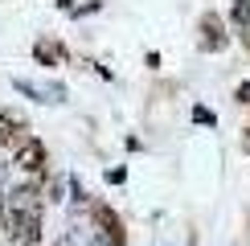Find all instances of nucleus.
Wrapping results in <instances>:
<instances>
[{
  "label": "nucleus",
  "mask_w": 250,
  "mask_h": 246,
  "mask_svg": "<svg viewBox=\"0 0 250 246\" xmlns=\"http://www.w3.org/2000/svg\"><path fill=\"white\" fill-rule=\"evenodd\" d=\"M45 226V189L37 177H25L21 184L4 189V234L13 246H41Z\"/></svg>",
  "instance_id": "obj_1"
},
{
  "label": "nucleus",
  "mask_w": 250,
  "mask_h": 246,
  "mask_svg": "<svg viewBox=\"0 0 250 246\" xmlns=\"http://www.w3.org/2000/svg\"><path fill=\"white\" fill-rule=\"evenodd\" d=\"M90 226L99 230V242L103 246H127V230H123V218L111 209L107 201H95L90 205Z\"/></svg>",
  "instance_id": "obj_2"
},
{
  "label": "nucleus",
  "mask_w": 250,
  "mask_h": 246,
  "mask_svg": "<svg viewBox=\"0 0 250 246\" xmlns=\"http://www.w3.org/2000/svg\"><path fill=\"white\" fill-rule=\"evenodd\" d=\"M13 164L21 172H25V177H41V172H45V164H49V152H45V144H41L33 131H29L25 140L17 144L13 148Z\"/></svg>",
  "instance_id": "obj_3"
},
{
  "label": "nucleus",
  "mask_w": 250,
  "mask_h": 246,
  "mask_svg": "<svg viewBox=\"0 0 250 246\" xmlns=\"http://www.w3.org/2000/svg\"><path fill=\"white\" fill-rule=\"evenodd\" d=\"M197 33H201V49L205 54H222L226 45H230V29H226L222 13H201V20H197Z\"/></svg>",
  "instance_id": "obj_4"
},
{
  "label": "nucleus",
  "mask_w": 250,
  "mask_h": 246,
  "mask_svg": "<svg viewBox=\"0 0 250 246\" xmlns=\"http://www.w3.org/2000/svg\"><path fill=\"white\" fill-rule=\"evenodd\" d=\"M25 136H29V119L21 115V111L4 107L0 111V148H17Z\"/></svg>",
  "instance_id": "obj_5"
},
{
  "label": "nucleus",
  "mask_w": 250,
  "mask_h": 246,
  "mask_svg": "<svg viewBox=\"0 0 250 246\" xmlns=\"http://www.w3.org/2000/svg\"><path fill=\"white\" fill-rule=\"evenodd\" d=\"M66 45L62 41H54V37H37L33 41V62L37 66H49V70H58V66H66Z\"/></svg>",
  "instance_id": "obj_6"
},
{
  "label": "nucleus",
  "mask_w": 250,
  "mask_h": 246,
  "mask_svg": "<svg viewBox=\"0 0 250 246\" xmlns=\"http://www.w3.org/2000/svg\"><path fill=\"white\" fill-rule=\"evenodd\" d=\"M230 25H234V33L242 37V45L250 49V0H234L230 4Z\"/></svg>",
  "instance_id": "obj_7"
},
{
  "label": "nucleus",
  "mask_w": 250,
  "mask_h": 246,
  "mask_svg": "<svg viewBox=\"0 0 250 246\" xmlns=\"http://www.w3.org/2000/svg\"><path fill=\"white\" fill-rule=\"evenodd\" d=\"M13 90H17V95H25V99H33V102H45V95H41L33 82H25V78H17V82H13Z\"/></svg>",
  "instance_id": "obj_8"
},
{
  "label": "nucleus",
  "mask_w": 250,
  "mask_h": 246,
  "mask_svg": "<svg viewBox=\"0 0 250 246\" xmlns=\"http://www.w3.org/2000/svg\"><path fill=\"white\" fill-rule=\"evenodd\" d=\"M193 123H201V127H213L217 115H213L209 107H201V102H197V107H193Z\"/></svg>",
  "instance_id": "obj_9"
},
{
  "label": "nucleus",
  "mask_w": 250,
  "mask_h": 246,
  "mask_svg": "<svg viewBox=\"0 0 250 246\" xmlns=\"http://www.w3.org/2000/svg\"><path fill=\"white\" fill-rule=\"evenodd\" d=\"M234 102H238V107H250V78H246V82H238V90H234Z\"/></svg>",
  "instance_id": "obj_10"
},
{
  "label": "nucleus",
  "mask_w": 250,
  "mask_h": 246,
  "mask_svg": "<svg viewBox=\"0 0 250 246\" xmlns=\"http://www.w3.org/2000/svg\"><path fill=\"white\" fill-rule=\"evenodd\" d=\"M70 189H74V205H86L90 197H86V189H82V181L74 177V181H70Z\"/></svg>",
  "instance_id": "obj_11"
},
{
  "label": "nucleus",
  "mask_w": 250,
  "mask_h": 246,
  "mask_svg": "<svg viewBox=\"0 0 250 246\" xmlns=\"http://www.w3.org/2000/svg\"><path fill=\"white\" fill-rule=\"evenodd\" d=\"M123 181H127V168H111L107 172V184H123Z\"/></svg>",
  "instance_id": "obj_12"
},
{
  "label": "nucleus",
  "mask_w": 250,
  "mask_h": 246,
  "mask_svg": "<svg viewBox=\"0 0 250 246\" xmlns=\"http://www.w3.org/2000/svg\"><path fill=\"white\" fill-rule=\"evenodd\" d=\"M246 152H250V123H246Z\"/></svg>",
  "instance_id": "obj_13"
},
{
  "label": "nucleus",
  "mask_w": 250,
  "mask_h": 246,
  "mask_svg": "<svg viewBox=\"0 0 250 246\" xmlns=\"http://www.w3.org/2000/svg\"><path fill=\"white\" fill-rule=\"evenodd\" d=\"M58 246H70V238H62V242H58Z\"/></svg>",
  "instance_id": "obj_14"
}]
</instances>
